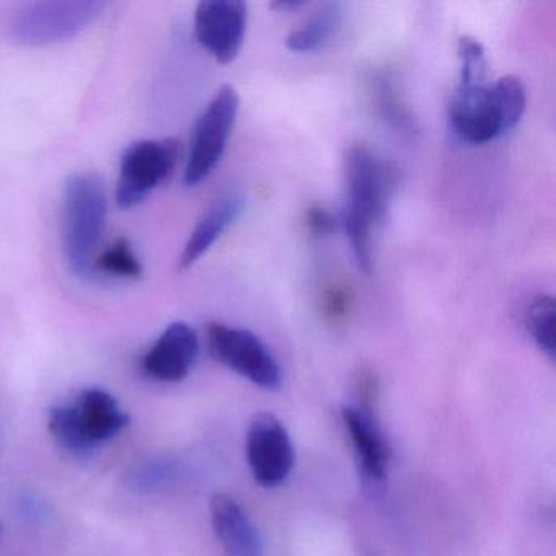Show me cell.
I'll list each match as a JSON object with an SVG mask.
<instances>
[{"label":"cell","instance_id":"1","mask_svg":"<svg viewBox=\"0 0 556 556\" xmlns=\"http://www.w3.org/2000/svg\"><path fill=\"white\" fill-rule=\"evenodd\" d=\"M526 87L519 77L493 84L458 86L448 103L452 131L467 144H488L514 128L526 112Z\"/></svg>","mask_w":556,"mask_h":556},{"label":"cell","instance_id":"2","mask_svg":"<svg viewBox=\"0 0 556 556\" xmlns=\"http://www.w3.org/2000/svg\"><path fill=\"white\" fill-rule=\"evenodd\" d=\"M109 200L102 178L90 172L74 174L64 188V255L80 279L96 275L97 250L105 233Z\"/></svg>","mask_w":556,"mask_h":556},{"label":"cell","instance_id":"3","mask_svg":"<svg viewBox=\"0 0 556 556\" xmlns=\"http://www.w3.org/2000/svg\"><path fill=\"white\" fill-rule=\"evenodd\" d=\"M129 425V415L118 400L102 389H86L71 405L54 406L48 428L54 441L66 451H93L122 434Z\"/></svg>","mask_w":556,"mask_h":556},{"label":"cell","instance_id":"4","mask_svg":"<svg viewBox=\"0 0 556 556\" xmlns=\"http://www.w3.org/2000/svg\"><path fill=\"white\" fill-rule=\"evenodd\" d=\"M97 0H50L22 9L11 24V38L22 47H47L83 34L105 11Z\"/></svg>","mask_w":556,"mask_h":556},{"label":"cell","instance_id":"5","mask_svg":"<svg viewBox=\"0 0 556 556\" xmlns=\"http://www.w3.org/2000/svg\"><path fill=\"white\" fill-rule=\"evenodd\" d=\"M348 203L343 223L374 227L383 223L395 190V170L366 148H351L344 159Z\"/></svg>","mask_w":556,"mask_h":556},{"label":"cell","instance_id":"6","mask_svg":"<svg viewBox=\"0 0 556 556\" xmlns=\"http://www.w3.org/2000/svg\"><path fill=\"white\" fill-rule=\"evenodd\" d=\"M239 106L237 90L232 86H224L198 118L185 168L184 180L187 187H197L219 165L232 135Z\"/></svg>","mask_w":556,"mask_h":556},{"label":"cell","instance_id":"7","mask_svg":"<svg viewBox=\"0 0 556 556\" xmlns=\"http://www.w3.org/2000/svg\"><path fill=\"white\" fill-rule=\"evenodd\" d=\"M206 338L210 353L217 363L262 389L275 390L281 386L278 361L252 331L214 321L207 325Z\"/></svg>","mask_w":556,"mask_h":556},{"label":"cell","instance_id":"8","mask_svg":"<svg viewBox=\"0 0 556 556\" xmlns=\"http://www.w3.org/2000/svg\"><path fill=\"white\" fill-rule=\"evenodd\" d=\"M178 144L172 139H144L126 149L119 165L116 203L132 210L167 180L177 164Z\"/></svg>","mask_w":556,"mask_h":556},{"label":"cell","instance_id":"9","mask_svg":"<svg viewBox=\"0 0 556 556\" xmlns=\"http://www.w3.org/2000/svg\"><path fill=\"white\" fill-rule=\"evenodd\" d=\"M247 460L256 483L279 486L294 467V447L282 422L269 413H260L247 431Z\"/></svg>","mask_w":556,"mask_h":556},{"label":"cell","instance_id":"10","mask_svg":"<svg viewBox=\"0 0 556 556\" xmlns=\"http://www.w3.org/2000/svg\"><path fill=\"white\" fill-rule=\"evenodd\" d=\"M249 11L240 0H203L194 11V37L220 64L239 56L245 40Z\"/></svg>","mask_w":556,"mask_h":556},{"label":"cell","instance_id":"11","mask_svg":"<svg viewBox=\"0 0 556 556\" xmlns=\"http://www.w3.org/2000/svg\"><path fill=\"white\" fill-rule=\"evenodd\" d=\"M200 354V340L193 327L175 321L142 356L141 370L157 382H180L193 369Z\"/></svg>","mask_w":556,"mask_h":556},{"label":"cell","instance_id":"12","mask_svg":"<svg viewBox=\"0 0 556 556\" xmlns=\"http://www.w3.org/2000/svg\"><path fill=\"white\" fill-rule=\"evenodd\" d=\"M211 523L214 533L229 556H263V540L245 510L227 494L211 500Z\"/></svg>","mask_w":556,"mask_h":556},{"label":"cell","instance_id":"13","mask_svg":"<svg viewBox=\"0 0 556 556\" xmlns=\"http://www.w3.org/2000/svg\"><path fill=\"white\" fill-rule=\"evenodd\" d=\"M341 416L356 451L364 478L369 483L382 484L386 481L390 462L389 445L382 432L363 409L346 406Z\"/></svg>","mask_w":556,"mask_h":556},{"label":"cell","instance_id":"14","mask_svg":"<svg viewBox=\"0 0 556 556\" xmlns=\"http://www.w3.org/2000/svg\"><path fill=\"white\" fill-rule=\"evenodd\" d=\"M245 207V198L240 193L224 194L206 211L200 223L194 227L181 252L178 266L188 269L210 252L211 247L219 240V237L236 223L237 217Z\"/></svg>","mask_w":556,"mask_h":556},{"label":"cell","instance_id":"15","mask_svg":"<svg viewBox=\"0 0 556 556\" xmlns=\"http://www.w3.org/2000/svg\"><path fill=\"white\" fill-rule=\"evenodd\" d=\"M341 18H343V12L340 5H325L304 27L289 35L286 47L292 53H312L320 50L340 30Z\"/></svg>","mask_w":556,"mask_h":556},{"label":"cell","instance_id":"16","mask_svg":"<svg viewBox=\"0 0 556 556\" xmlns=\"http://www.w3.org/2000/svg\"><path fill=\"white\" fill-rule=\"evenodd\" d=\"M555 299L552 295H539L533 299L526 314L529 333L549 359H555Z\"/></svg>","mask_w":556,"mask_h":556},{"label":"cell","instance_id":"17","mask_svg":"<svg viewBox=\"0 0 556 556\" xmlns=\"http://www.w3.org/2000/svg\"><path fill=\"white\" fill-rule=\"evenodd\" d=\"M93 269L122 279H138L144 273L131 243L126 239H116L109 249L103 250L96 258Z\"/></svg>","mask_w":556,"mask_h":556},{"label":"cell","instance_id":"18","mask_svg":"<svg viewBox=\"0 0 556 556\" xmlns=\"http://www.w3.org/2000/svg\"><path fill=\"white\" fill-rule=\"evenodd\" d=\"M458 60H460V83L458 86H478L488 79V60L483 45L471 37L458 40Z\"/></svg>","mask_w":556,"mask_h":556},{"label":"cell","instance_id":"19","mask_svg":"<svg viewBox=\"0 0 556 556\" xmlns=\"http://www.w3.org/2000/svg\"><path fill=\"white\" fill-rule=\"evenodd\" d=\"M307 226L315 236H330L337 229V219L325 206H312L307 211Z\"/></svg>","mask_w":556,"mask_h":556},{"label":"cell","instance_id":"20","mask_svg":"<svg viewBox=\"0 0 556 556\" xmlns=\"http://www.w3.org/2000/svg\"><path fill=\"white\" fill-rule=\"evenodd\" d=\"M325 305H327L328 315L331 317H340L346 312L348 295L341 289H331L325 298Z\"/></svg>","mask_w":556,"mask_h":556},{"label":"cell","instance_id":"21","mask_svg":"<svg viewBox=\"0 0 556 556\" xmlns=\"http://www.w3.org/2000/svg\"><path fill=\"white\" fill-rule=\"evenodd\" d=\"M305 2H298V0H278L275 4H271V9L278 12L298 11V9L304 8Z\"/></svg>","mask_w":556,"mask_h":556}]
</instances>
